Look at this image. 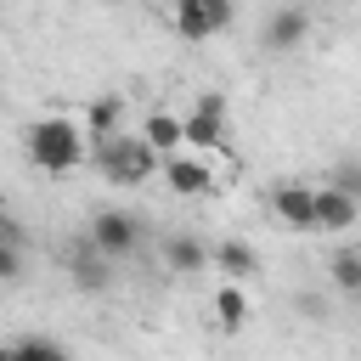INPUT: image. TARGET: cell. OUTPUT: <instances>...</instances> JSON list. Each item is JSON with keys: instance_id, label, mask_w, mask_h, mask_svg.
Masks as SVG:
<instances>
[{"instance_id": "obj_1", "label": "cell", "mask_w": 361, "mask_h": 361, "mask_svg": "<svg viewBox=\"0 0 361 361\" xmlns=\"http://www.w3.org/2000/svg\"><path fill=\"white\" fill-rule=\"evenodd\" d=\"M28 158H34L45 175H73V169H85V164L96 158V147H90V130H85V124L51 113V118L28 124Z\"/></svg>"}, {"instance_id": "obj_2", "label": "cell", "mask_w": 361, "mask_h": 361, "mask_svg": "<svg viewBox=\"0 0 361 361\" xmlns=\"http://www.w3.org/2000/svg\"><path fill=\"white\" fill-rule=\"evenodd\" d=\"M90 164L102 169L107 186H141V180H152V175H164V158H158L141 135H113V141H102Z\"/></svg>"}, {"instance_id": "obj_3", "label": "cell", "mask_w": 361, "mask_h": 361, "mask_svg": "<svg viewBox=\"0 0 361 361\" xmlns=\"http://www.w3.org/2000/svg\"><path fill=\"white\" fill-rule=\"evenodd\" d=\"M180 118H186V152H214V147H226L231 107H226L220 90H197V102H192Z\"/></svg>"}, {"instance_id": "obj_4", "label": "cell", "mask_w": 361, "mask_h": 361, "mask_svg": "<svg viewBox=\"0 0 361 361\" xmlns=\"http://www.w3.org/2000/svg\"><path fill=\"white\" fill-rule=\"evenodd\" d=\"M85 237H90L107 259H124V254H135V248H141V220H135V214H124V209H96Z\"/></svg>"}, {"instance_id": "obj_5", "label": "cell", "mask_w": 361, "mask_h": 361, "mask_svg": "<svg viewBox=\"0 0 361 361\" xmlns=\"http://www.w3.org/2000/svg\"><path fill=\"white\" fill-rule=\"evenodd\" d=\"M271 209H276V220L288 226V231H322V220H316V186L310 180H276L271 186Z\"/></svg>"}, {"instance_id": "obj_6", "label": "cell", "mask_w": 361, "mask_h": 361, "mask_svg": "<svg viewBox=\"0 0 361 361\" xmlns=\"http://www.w3.org/2000/svg\"><path fill=\"white\" fill-rule=\"evenodd\" d=\"M316 220H322L327 237H344V231L361 226V197L344 192V186H333V180H322L316 186Z\"/></svg>"}, {"instance_id": "obj_7", "label": "cell", "mask_w": 361, "mask_h": 361, "mask_svg": "<svg viewBox=\"0 0 361 361\" xmlns=\"http://www.w3.org/2000/svg\"><path fill=\"white\" fill-rule=\"evenodd\" d=\"M265 51H276V56H288V51H299L305 39H310V11L305 6H276L271 17H265Z\"/></svg>"}, {"instance_id": "obj_8", "label": "cell", "mask_w": 361, "mask_h": 361, "mask_svg": "<svg viewBox=\"0 0 361 361\" xmlns=\"http://www.w3.org/2000/svg\"><path fill=\"white\" fill-rule=\"evenodd\" d=\"M164 186L175 197H203L214 186V169H209L203 152H175V158H164Z\"/></svg>"}, {"instance_id": "obj_9", "label": "cell", "mask_w": 361, "mask_h": 361, "mask_svg": "<svg viewBox=\"0 0 361 361\" xmlns=\"http://www.w3.org/2000/svg\"><path fill=\"white\" fill-rule=\"evenodd\" d=\"M68 282H73L79 293H107V288H113V259L85 237V243L68 254Z\"/></svg>"}, {"instance_id": "obj_10", "label": "cell", "mask_w": 361, "mask_h": 361, "mask_svg": "<svg viewBox=\"0 0 361 361\" xmlns=\"http://www.w3.org/2000/svg\"><path fill=\"white\" fill-rule=\"evenodd\" d=\"M231 17H237L231 0H203V6H192V11H175V34H180V39H214V34L231 28Z\"/></svg>"}, {"instance_id": "obj_11", "label": "cell", "mask_w": 361, "mask_h": 361, "mask_svg": "<svg viewBox=\"0 0 361 361\" xmlns=\"http://www.w3.org/2000/svg\"><path fill=\"white\" fill-rule=\"evenodd\" d=\"M135 135H141L158 158L186 152V118H180V113H164V107H158V113H147V118H141V130H135Z\"/></svg>"}, {"instance_id": "obj_12", "label": "cell", "mask_w": 361, "mask_h": 361, "mask_svg": "<svg viewBox=\"0 0 361 361\" xmlns=\"http://www.w3.org/2000/svg\"><path fill=\"white\" fill-rule=\"evenodd\" d=\"M214 271H220L226 282H248V276L259 271L254 243H243V237H220V243H214Z\"/></svg>"}, {"instance_id": "obj_13", "label": "cell", "mask_w": 361, "mask_h": 361, "mask_svg": "<svg viewBox=\"0 0 361 361\" xmlns=\"http://www.w3.org/2000/svg\"><path fill=\"white\" fill-rule=\"evenodd\" d=\"M164 259H169V271L197 276V271H209V265H214V248H209V243H197V237H169V243H164Z\"/></svg>"}, {"instance_id": "obj_14", "label": "cell", "mask_w": 361, "mask_h": 361, "mask_svg": "<svg viewBox=\"0 0 361 361\" xmlns=\"http://www.w3.org/2000/svg\"><path fill=\"white\" fill-rule=\"evenodd\" d=\"M214 327L220 333H243L248 327V293L237 282H220V293H214Z\"/></svg>"}, {"instance_id": "obj_15", "label": "cell", "mask_w": 361, "mask_h": 361, "mask_svg": "<svg viewBox=\"0 0 361 361\" xmlns=\"http://www.w3.org/2000/svg\"><path fill=\"white\" fill-rule=\"evenodd\" d=\"M118 96H96L90 107H85V130H90V147H102V141H113V135H124L118 130Z\"/></svg>"}, {"instance_id": "obj_16", "label": "cell", "mask_w": 361, "mask_h": 361, "mask_svg": "<svg viewBox=\"0 0 361 361\" xmlns=\"http://www.w3.org/2000/svg\"><path fill=\"white\" fill-rule=\"evenodd\" d=\"M0 361H73L56 338H45V333H34V338H11L6 350H0Z\"/></svg>"}, {"instance_id": "obj_17", "label": "cell", "mask_w": 361, "mask_h": 361, "mask_svg": "<svg viewBox=\"0 0 361 361\" xmlns=\"http://www.w3.org/2000/svg\"><path fill=\"white\" fill-rule=\"evenodd\" d=\"M327 276H333L338 293H361V248H338L327 259Z\"/></svg>"}, {"instance_id": "obj_18", "label": "cell", "mask_w": 361, "mask_h": 361, "mask_svg": "<svg viewBox=\"0 0 361 361\" xmlns=\"http://www.w3.org/2000/svg\"><path fill=\"white\" fill-rule=\"evenodd\" d=\"M0 276H6V282L23 276V254H17V243H0Z\"/></svg>"}, {"instance_id": "obj_19", "label": "cell", "mask_w": 361, "mask_h": 361, "mask_svg": "<svg viewBox=\"0 0 361 361\" xmlns=\"http://www.w3.org/2000/svg\"><path fill=\"white\" fill-rule=\"evenodd\" d=\"M327 180H333V186H344V192H355V197H361V169H355V164H344V169H333V175H327Z\"/></svg>"}, {"instance_id": "obj_20", "label": "cell", "mask_w": 361, "mask_h": 361, "mask_svg": "<svg viewBox=\"0 0 361 361\" xmlns=\"http://www.w3.org/2000/svg\"><path fill=\"white\" fill-rule=\"evenodd\" d=\"M192 6H203V0H169V17H175V11H192Z\"/></svg>"}]
</instances>
